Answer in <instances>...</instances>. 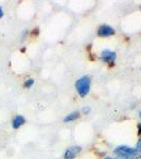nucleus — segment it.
<instances>
[{"label": "nucleus", "instance_id": "20e7f679", "mask_svg": "<svg viewBox=\"0 0 141 159\" xmlns=\"http://www.w3.org/2000/svg\"><path fill=\"white\" fill-rule=\"evenodd\" d=\"M115 34V30L114 28L109 27V25H101L98 30V35L99 36H111V35Z\"/></svg>", "mask_w": 141, "mask_h": 159}, {"label": "nucleus", "instance_id": "0eeeda50", "mask_svg": "<svg viewBox=\"0 0 141 159\" xmlns=\"http://www.w3.org/2000/svg\"><path fill=\"white\" fill-rule=\"evenodd\" d=\"M80 117V112L79 111H75V112H72V114L68 115L67 117L64 119V122L67 123V122H71V121H74L75 119H78V118Z\"/></svg>", "mask_w": 141, "mask_h": 159}, {"label": "nucleus", "instance_id": "2eb2a0df", "mask_svg": "<svg viewBox=\"0 0 141 159\" xmlns=\"http://www.w3.org/2000/svg\"><path fill=\"white\" fill-rule=\"evenodd\" d=\"M140 118H141V111H140Z\"/></svg>", "mask_w": 141, "mask_h": 159}, {"label": "nucleus", "instance_id": "f257e3e1", "mask_svg": "<svg viewBox=\"0 0 141 159\" xmlns=\"http://www.w3.org/2000/svg\"><path fill=\"white\" fill-rule=\"evenodd\" d=\"M114 153L116 154L118 157L123 159H133L139 156V152L137 148H133L126 145H121V147H117L115 148Z\"/></svg>", "mask_w": 141, "mask_h": 159}, {"label": "nucleus", "instance_id": "7ed1b4c3", "mask_svg": "<svg viewBox=\"0 0 141 159\" xmlns=\"http://www.w3.org/2000/svg\"><path fill=\"white\" fill-rule=\"evenodd\" d=\"M116 57H117V54L114 51H111V50H104L103 52L101 53V60L107 64H112L115 61V60H116Z\"/></svg>", "mask_w": 141, "mask_h": 159}, {"label": "nucleus", "instance_id": "9d476101", "mask_svg": "<svg viewBox=\"0 0 141 159\" xmlns=\"http://www.w3.org/2000/svg\"><path fill=\"white\" fill-rule=\"evenodd\" d=\"M137 151L139 152V154H141V140L138 141L137 143Z\"/></svg>", "mask_w": 141, "mask_h": 159}, {"label": "nucleus", "instance_id": "f8f14e48", "mask_svg": "<svg viewBox=\"0 0 141 159\" xmlns=\"http://www.w3.org/2000/svg\"><path fill=\"white\" fill-rule=\"evenodd\" d=\"M38 32H39V30H38V29H35V30H34V32H32V34L37 35V34H38Z\"/></svg>", "mask_w": 141, "mask_h": 159}, {"label": "nucleus", "instance_id": "f03ea898", "mask_svg": "<svg viewBox=\"0 0 141 159\" xmlns=\"http://www.w3.org/2000/svg\"><path fill=\"white\" fill-rule=\"evenodd\" d=\"M90 85H91V81L89 76H83V78L79 79L75 82L76 91H78V93L80 94L82 98H84V97L88 94L89 90H90Z\"/></svg>", "mask_w": 141, "mask_h": 159}, {"label": "nucleus", "instance_id": "6e6552de", "mask_svg": "<svg viewBox=\"0 0 141 159\" xmlns=\"http://www.w3.org/2000/svg\"><path fill=\"white\" fill-rule=\"evenodd\" d=\"M33 84H34V80H33V79H28L27 81L25 82L24 86L25 87V88H30V87L33 86Z\"/></svg>", "mask_w": 141, "mask_h": 159}, {"label": "nucleus", "instance_id": "9b49d317", "mask_svg": "<svg viewBox=\"0 0 141 159\" xmlns=\"http://www.w3.org/2000/svg\"><path fill=\"white\" fill-rule=\"evenodd\" d=\"M138 134L141 135V123L140 124H138Z\"/></svg>", "mask_w": 141, "mask_h": 159}, {"label": "nucleus", "instance_id": "39448f33", "mask_svg": "<svg viewBox=\"0 0 141 159\" xmlns=\"http://www.w3.org/2000/svg\"><path fill=\"white\" fill-rule=\"evenodd\" d=\"M81 150H82L81 147H71V148H69L68 150L65 152L64 158H65V159H74V158H75V156L81 152Z\"/></svg>", "mask_w": 141, "mask_h": 159}, {"label": "nucleus", "instance_id": "423d86ee", "mask_svg": "<svg viewBox=\"0 0 141 159\" xmlns=\"http://www.w3.org/2000/svg\"><path fill=\"white\" fill-rule=\"evenodd\" d=\"M12 123H13V127H14V129H18V127H20L25 123V118L22 116H20V115L19 116H16L13 119Z\"/></svg>", "mask_w": 141, "mask_h": 159}, {"label": "nucleus", "instance_id": "ddd939ff", "mask_svg": "<svg viewBox=\"0 0 141 159\" xmlns=\"http://www.w3.org/2000/svg\"><path fill=\"white\" fill-rule=\"evenodd\" d=\"M2 16H3V11H2V7H0V18H1Z\"/></svg>", "mask_w": 141, "mask_h": 159}, {"label": "nucleus", "instance_id": "4468645a", "mask_svg": "<svg viewBox=\"0 0 141 159\" xmlns=\"http://www.w3.org/2000/svg\"><path fill=\"white\" fill-rule=\"evenodd\" d=\"M105 159H118V158H111V157H106Z\"/></svg>", "mask_w": 141, "mask_h": 159}, {"label": "nucleus", "instance_id": "1a4fd4ad", "mask_svg": "<svg viewBox=\"0 0 141 159\" xmlns=\"http://www.w3.org/2000/svg\"><path fill=\"white\" fill-rule=\"evenodd\" d=\"M82 111H83V114H84V115H88L89 112H90V108H89L88 106H86V107H84Z\"/></svg>", "mask_w": 141, "mask_h": 159}]
</instances>
